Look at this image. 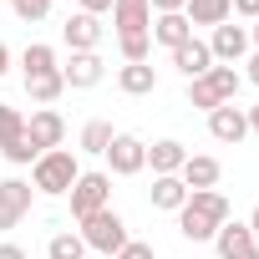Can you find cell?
Listing matches in <instances>:
<instances>
[{"label":"cell","mask_w":259,"mask_h":259,"mask_svg":"<svg viewBox=\"0 0 259 259\" xmlns=\"http://www.w3.org/2000/svg\"><path fill=\"white\" fill-rule=\"evenodd\" d=\"M21 133H26V117H21V107L0 102V148H6L11 138H21Z\"/></svg>","instance_id":"27"},{"label":"cell","mask_w":259,"mask_h":259,"mask_svg":"<svg viewBox=\"0 0 259 259\" xmlns=\"http://www.w3.org/2000/svg\"><path fill=\"white\" fill-rule=\"evenodd\" d=\"M102 158H107V173H112V178H138V173L148 168V143L133 138V133H117Z\"/></svg>","instance_id":"6"},{"label":"cell","mask_w":259,"mask_h":259,"mask_svg":"<svg viewBox=\"0 0 259 259\" xmlns=\"http://www.w3.org/2000/svg\"><path fill=\"white\" fill-rule=\"evenodd\" d=\"M112 122H102V117H92L87 127H81V153H92V158H102L107 148H112Z\"/></svg>","instance_id":"24"},{"label":"cell","mask_w":259,"mask_h":259,"mask_svg":"<svg viewBox=\"0 0 259 259\" xmlns=\"http://www.w3.org/2000/svg\"><path fill=\"white\" fill-rule=\"evenodd\" d=\"M244 76H249V81H254V87H259V51H254V56H249V71H244Z\"/></svg>","instance_id":"35"},{"label":"cell","mask_w":259,"mask_h":259,"mask_svg":"<svg viewBox=\"0 0 259 259\" xmlns=\"http://www.w3.org/2000/svg\"><path fill=\"white\" fill-rule=\"evenodd\" d=\"M6 71H11V46L0 41V76H6Z\"/></svg>","instance_id":"36"},{"label":"cell","mask_w":259,"mask_h":259,"mask_svg":"<svg viewBox=\"0 0 259 259\" xmlns=\"http://www.w3.org/2000/svg\"><path fill=\"white\" fill-rule=\"evenodd\" d=\"M117 259H158V249H153V244H143V239H127Z\"/></svg>","instance_id":"29"},{"label":"cell","mask_w":259,"mask_h":259,"mask_svg":"<svg viewBox=\"0 0 259 259\" xmlns=\"http://www.w3.org/2000/svg\"><path fill=\"white\" fill-rule=\"evenodd\" d=\"M148 203L153 208H163V213H178L183 203H188V188H183V178L173 173V178H153V193H148Z\"/></svg>","instance_id":"22"},{"label":"cell","mask_w":259,"mask_h":259,"mask_svg":"<svg viewBox=\"0 0 259 259\" xmlns=\"http://www.w3.org/2000/svg\"><path fill=\"white\" fill-rule=\"evenodd\" d=\"M244 117H249V133H259V102H254V107H244Z\"/></svg>","instance_id":"34"},{"label":"cell","mask_w":259,"mask_h":259,"mask_svg":"<svg viewBox=\"0 0 259 259\" xmlns=\"http://www.w3.org/2000/svg\"><path fill=\"white\" fill-rule=\"evenodd\" d=\"M11 11H16L21 21H31V26H36V21H46V16H51V0H11Z\"/></svg>","instance_id":"28"},{"label":"cell","mask_w":259,"mask_h":259,"mask_svg":"<svg viewBox=\"0 0 259 259\" xmlns=\"http://www.w3.org/2000/svg\"><path fill=\"white\" fill-rule=\"evenodd\" d=\"M117 87H122L127 97H148V92H158V71H153L148 61H133V66L122 61V71H117Z\"/></svg>","instance_id":"20"},{"label":"cell","mask_w":259,"mask_h":259,"mask_svg":"<svg viewBox=\"0 0 259 259\" xmlns=\"http://www.w3.org/2000/svg\"><path fill=\"white\" fill-rule=\"evenodd\" d=\"M158 46H168V51H178L183 41H193V26H188V16L183 11H168V16H153V31H148Z\"/></svg>","instance_id":"16"},{"label":"cell","mask_w":259,"mask_h":259,"mask_svg":"<svg viewBox=\"0 0 259 259\" xmlns=\"http://www.w3.org/2000/svg\"><path fill=\"white\" fill-rule=\"evenodd\" d=\"M234 16L254 26V21H259V0H234Z\"/></svg>","instance_id":"30"},{"label":"cell","mask_w":259,"mask_h":259,"mask_svg":"<svg viewBox=\"0 0 259 259\" xmlns=\"http://www.w3.org/2000/svg\"><path fill=\"white\" fill-rule=\"evenodd\" d=\"M61 41H66L71 51H97V41H102V16L71 11V16H66V26H61Z\"/></svg>","instance_id":"15"},{"label":"cell","mask_w":259,"mask_h":259,"mask_svg":"<svg viewBox=\"0 0 259 259\" xmlns=\"http://www.w3.org/2000/svg\"><path fill=\"white\" fill-rule=\"evenodd\" d=\"M102 76H107V61H102L97 51H71V61H61V81H66V92H92Z\"/></svg>","instance_id":"11"},{"label":"cell","mask_w":259,"mask_h":259,"mask_svg":"<svg viewBox=\"0 0 259 259\" xmlns=\"http://www.w3.org/2000/svg\"><path fill=\"white\" fill-rule=\"evenodd\" d=\"M76 178H81V158L71 148H51V153H41L31 163V188L41 198H66Z\"/></svg>","instance_id":"2"},{"label":"cell","mask_w":259,"mask_h":259,"mask_svg":"<svg viewBox=\"0 0 259 259\" xmlns=\"http://www.w3.org/2000/svg\"><path fill=\"white\" fill-rule=\"evenodd\" d=\"M249 234H254V239H259V208H254V213H249Z\"/></svg>","instance_id":"37"},{"label":"cell","mask_w":259,"mask_h":259,"mask_svg":"<svg viewBox=\"0 0 259 259\" xmlns=\"http://www.w3.org/2000/svg\"><path fill=\"white\" fill-rule=\"evenodd\" d=\"M61 61H56V46H46V41H31L26 51H21V76H41V71H56Z\"/></svg>","instance_id":"23"},{"label":"cell","mask_w":259,"mask_h":259,"mask_svg":"<svg viewBox=\"0 0 259 259\" xmlns=\"http://www.w3.org/2000/svg\"><path fill=\"white\" fill-rule=\"evenodd\" d=\"M117 51H122L127 66H133V61H148V56H153V36H117Z\"/></svg>","instance_id":"26"},{"label":"cell","mask_w":259,"mask_h":259,"mask_svg":"<svg viewBox=\"0 0 259 259\" xmlns=\"http://www.w3.org/2000/svg\"><path fill=\"white\" fill-rule=\"evenodd\" d=\"M178 178H183V188H188V193H203V188H219L224 163H219V158H208V153H188V163L178 168Z\"/></svg>","instance_id":"14"},{"label":"cell","mask_w":259,"mask_h":259,"mask_svg":"<svg viewBox=\"0 0 259 259\" xmlns=\"http://www.w3.org/2000/svg\"><path fill=\"white\" fill-rule=\"evenodd\" d=\"M112 31L117 36H148L153 31V6L148 0H112Z\"/></svg>","instance_id":"12"},{"label":"cell","mask_w":259,"mask_h":259,"mask_svg":"<svg viewBox=\"0 0 259 259\" xmlns=\"http://www.w3.org/2000/svg\"><path fill=\"white\" fill-rule=\"evenodd\" d=\"M168 56H173V66H178L188 81H198V76L213 66V51H208V41H198V36H193V41H183L178 51H168Z\"/></svg>","instance_id":"17"},{"label":"cell","mask_w":259,"mask_h":259,"mask_svg":"<svg viewBox=\"0 0 259 259\" xmlns=\"http://www.w3.org/2000/svg\"><path fill=\"white\" fill-rule=\"evenodd\" d=\"M71 219L81 224V219H92V213H102V208H112V173L107 168H81V178L71 183Z\"/></svg>","instance_id":"5"},{"label":"cell","mask_w":259,"mask_h":259,"mask_svg":"<svg viewBox=\"0 0 259 259\" xmlns=\"http://www.w3.org/2000/svg\"><path fill=\"white\" fill-rule=\"evenodd\" d=\"M51 6H56V0H51Z\"/></svg>","instance_id":"39"},{"label":"cell","mask_w":259,"mask_h":259,"mask_svg":"<svg viewBox=\"0 0 259 259\" xmlns=\"http://www.w3.org/2000/svg\"><path fill=\"white\" fill-rule=\"evenodd\" d=\"M213 249L219 259H259V239L249 234V224H234V219L213 234Z\"/></svg>","instance_id":"13"},{"label":"cell","mask_w":259,"mask_h":259,"mask_svg":"<svg viewBox=\"0 0 259 259\" xmlns=\"http://www.w3.org/2000/svg\"><path fill=\"white\" fill-rule=\"evenodd\" d=\"M183 16H188V26H224V21H234V0H188L183 6Z\"/></svg>","instance_id":"19"},{"label":"cell","mask_w":259,"mask_h":259,"mask_svg":"<svg viewBox=\"0 0 259 259\" xmlns=\"http://www.w3.org/2000/svg\"><path fill=\"white\" fill-rule=\"evenodd\" d=\"M239 71L234 66H208L198 81H188V107H198V112H213V107H224V102H234L239 97Z\"/></svg>","instance_id":"3"},{"label":"cell","mask_w":259,"mask_h":259,"mask_svg":"<svg viewBox=\"0 0 259 259\" xmlns=\"http://www.w3.org/2000/svg\"><path fill=\"white\" fill-rule=\"evenodd\" d=\"M148 6H153V16H168V11H183L188 0H148Z\"/></svg>","instance_id":"32"},{"label":"cell","mask_w":259,"mask_h":259,"mask_svg":"<svg viewBox=\"0 0 259 259\" xmlns=\"http://www.w3.org/2000/svg\"><path fill=\"white\" fill-rule=\"evenodd\" d=\"M76 234H81V244H87V249H97V254H107V259H117V254H122V244L133 239L117 208H102V213L81 219V229H76Z\"/></svg>","instance_id":"4"},{"label":"cell","mask_w":259,"mask_h":259,"mask_svg":"<svg viewBox=\"0 0 259 259\" xmlns=\"http://www.w3.org/2000/svg\"><path fill=\"white\" fill-rule=\"evenodd\" d=\"M81 254H87V244H81L76 229H61V234L46 239V259H81Z\"/></svg>","instance_id":"25"},{"label":"cell","mask_w":259,"mask_h":259,"mask_svg":"<svg viewBox=\"0 0 259 259\" xmlns=\"http://www.w3.org/2000/svg\"><path fill=\"white\" fill-rule=\"evenodd\" d=\"M229 224V198L219 188H203V193H188V203L178 208V234L188 244H213V234Z\"/></svg>","instance_id":"1"},{"label":"cell","mask_w":259,"mask_h":259,"mask_svg":"<svg viewBox=\"0 0 259 259\" xmlns=\"http://www.w3.org/2000/svg\"><path fill=\"white\" fill-rule=\"evenodd\" d=\"M31 203H36L31 178H0V234L16 229V224L31 213Z\"/></svg>","instance_id":"8"},{"label":"cell","mask_w":259,"mask_h":259,"mask_svg":"<svg viewBox=\"0 0 259 259\" xmlns=\"http://www.w3.org/2000/svg\"><path fill=\"white\" fill-rule=\"evenodd\" d=\"M61 92H66L61 66H56V71H41V76H26V97H31L36 107H56V102H61Z\"/></svg>","instance_id":"21"},{"label":"cell","mask_w":259,"mask_h":259,"mask_svg":"<svg viewBox=\"0 0 259 259\" xmlns=\"http://www.w3.org/2000/svg\"><path fill=\"white\" fill-rule=\"evenodd\" d=\"M208 51H213V66H239L249 56V26H234V21L213 26L208 31Z\"/></svg>","instance_id":"9"},{"label":"cell","mask_w":259,"mask_h":259,"mask_svg":"<svg viewBox=\"0 0 259 259\" xmlns=\"http://www.w3.org/2000/svg\"><path fill=\"white\" fill-rule=\"evenodd\" d=\"M26 143H31L36 153L61 148V143H66V117H61L56 107H36V112L26 117Z\"/></svg>","instance_id":"7"},{"label":"cell","mask_w":259,"mask_h":259,"mask_svg":"<svg viewBox=\"0 0 259 259\" xmlns=\"http://www.w3.org/2000/svg\"><path fill=\"white\" fill-rule=\"evenodd\" d=\"M183 163H188V148H183L178 138H163V143L148 148V168H153V178H173Z\"/></svg>","instance_id":"18"},{"label":"cell","mask_w":259,"mask_h":259,"mask_svg":"<svg viewBox=\"0 0 259 259\" xmlns=\"http://www.w3.org/2000/svg\"><path fill=\"white\" fill-rule=\"evenodd\" d=\"M208 138H213V143H224V148H239V143L249 138V117H244V107H239V102H224V107H213V112H208Z\"/></svg>","instance_id":"10"},{"label":"cell","mask_w":259,"mask_h":259,"mask_svg":"<svg viewBox=\"0 0 259 259\" xmlns=\"http://www.w3.org/2000/svg\"><path fill=\"white\" fill-rule=\"evenodd\" d=\"M0 259H31V254H26L21 244H0Z\"/></svg>","instance_id":"33"},{"label":"cell","mask_w":259,"mask_h":259,"mask_svg":"<svg viewBox=\"0 0 259 259\" xmlns=\"http://www.w3.org/2000/svg\"><path fill=\"white\" fill-rule=\"evenodd\" d=\"M76 11H87V16H107L112 0H76Z\"/></svg>","instance_id":"31"},{"label":"cell","mask_w":259,"mask_h":259,"mask_svg":"<svg viewBox=\"0 0 259 259\" xmlns=\"http://www.w3.org/2000/svg\"><path fill=\"white\" fill-rule=\"evenodd\" d=\"M249 46H254V51H259V21H254V26H249Z\"/></svg>","instance_id":"38"}]
</instances>
